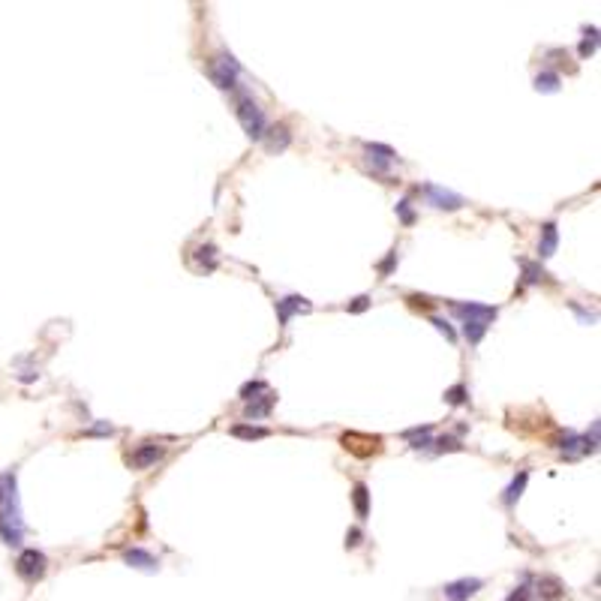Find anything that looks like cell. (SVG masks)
<instances>
[{"instance_id": "cell-32", "label": "cell", "mask_w": 601, "mask_h": 601, "mask_svg": "<svg viewBox=\"0 0 601 601\" xmlns=\"http://www.w3.org/2000/svg\"><path fill=\"white\" fill-rule=\"evenodd\" d=\"M361 544V529H349L346 532V547H358Z\"/></svg>"}, {"instance_id": "cell-31", "label": "cell", "mask_w": 601, "mask_h": 601, "mask_svg": "<svg viewBox=\"0 0 601 601\" xmlns=\"http://www.w3.org/2000/svg\"><path fill=\"white\" fill-rule=\"evenodd\" d=\"M436 445H439V451H445V448H448V451H457V448H460V442H457V439H451V436L436 439Z\"/></svg>"}, {"instance_id": "cell-20", "label": "cell", "mask_w": 601, "mask_h": 601, "mask_svg": "<svg viewBox=\"0 0 601 601\" xmlns=\"http://www.w3.org/2000/svg\"><path fill=\"white\" fill-rule=\"evenodd\" d=\"M196 259L202 262L204 271H214V268H216V247H211V244L199 247V250H196Z\"/></svg>"}, {"instance_id": "cell-12", "label": "cell", "mask_w": 601, "mask_h": 601, "mask_svg": "<svg viewBox=\"0 0 601 601\" xmlns=\"http://www.w3.org/2000/svg\"><path fill=\"white\" fill-rule=\"evenodd\" d=\"M559 247V228L556 223H544L541 226V241H539V255L541 259H551Z\"/></svg>"}, {"instance_id": "cell-4", "label": "cell", "mask_w": 601, "mask_h": 601, "mask_svg": "<svg viewBox=\"0 0 601 601\" xmlns=\"http://www.w3.org/2000/svg\"><path fill=\"white\" fill-rule=\"evenodd\" d=\"M451 313L460 316L463 322H484V325H490L496 313H500V307H490V304H475V301H451Z\"/></svg>"}, {"instance_id": "cell-1", "label": "cell", "mask_w": 601, "mask_h": 601, "mask_svg": "<svg viewBox=\"0 0 601 601\" xmlns=\"http://www.w3.org/2000/svg\"><path fill=\"white\" fill-rule=\"evenodd\" d=\"M235 114H238L241 126H244V133L253 138V142H259V138H265V133H268V121H265V111L259 109V102H255L253 97L241 94V97H238V102H235Z\"/></svg>"}, {"instance_id": "cell-11", "label": "cell", "mask_w": 601, "mask_h": 601, "mask_svg": "<svg viewBox=\"0 0 601 601\" xmlns=\"http://www.w3.org/2000/svg\"><path fill=\"white\" fill-rule=\"evenodd\" d=\"M274 403H277V394H274V391H265L262 397H255V400L247 403L244 415H247L250 421H259V418H265V415H271V406H274Z\"/></svg>"}, {"instance_id": "cell-2", "label": "cell", "mask_w": 601, "mask_h": 601, "mask_svg": "<svg viewBox=\"0 0 601 601\" xmlns=\"http://www.w3.org/2000/svg\"><path fill=\"white\" fill-rule=\"evenodd\" d=\"M208 75L214 79V84L220 91H235L238 87V75H241V63L232 55H216L208 63Z\"/></svg>"}, {"instance_id": "cell-24", "label": "cell", "mask_w": 601, "mask_h": 601, "mask_svg": "<svg viewBox=\"0 0 601 601\" xmlns=\"http://www.w3.org/2000/svg\"><path fill=\"white\" fill-rule=\"evenodd\" d=\"M430 325H436V331L439 334H445L448 337V343H457V334H454V328L445 322V319H439V316H430Z\"/></svg>"}, {"instance_id": "cell-9", "label": "cell", "mask_w": 601, "mask_h": 601, "mask_svg": "<svg viewBox=\"0 0 601 601\" xmlns=\"http://www.w3.org/2000/svg\"><path fill=\"white\" fill-rule=\"evenodd\" d=\"M123 562L133 568H142V571H157L160 568V559L148 551H142V547H130V551L123 553Z\"/></svg>"}, {"instance_id": "cell-7", "label": "cell", "mask_w": 601, "mask_h": 601, "mask_svg": "<svg viewBox=\"0 0 601 601\" xmlns=\"http://www.w3.org/2000/svg\"><path fill=\"white\" fill-rule=\"evenodd\" d=\"M364 153L370 165H373V172H388L394 162H397V150L388 148V145H376V142H367L364 145Z\"/></svg>"}, {"instance_id": "cell-8", "label": "cell", "mask_w": 601, "mask_h": 601, "mask_svg": "<svg viewBox=\"0 0 601 601\" xmlns=\"http://www.w3.org/2000/svg\"><path fill=\"white\" fill-rule=\"evenodd\" d=\"M313 310V304L301 298V295H286V298H280L277 301V316H280V325H289L292 322V316L295 313H310Z\"/></svg>"}, {"instance_id": "cell-3", "label": "cell", "mask_w": 601, "mask_h": 601, "mask_svg": "<svg viewBox=\"0 0 601 601\" xmlns=\"http://www.w3.org/2000/svg\"><path fill=\"white\" fill-rule=\"evenodd\" d=\"M45 568H48V559H45V553H43V551H36V547H28V551H21V553H18L16 571H18V578H21V580H28V583L43 580Z\"/></svg>"}, {"instance_id": "cell-14", "label": "cell", "mask_w": 601, "mask_h": 601, "mask_svg": "<svg viewBox=\"0 0 601 601\" xmlns=\"http://www.w3.org/2000/svg\"><path fill=\"white\" fill-rule=\"evenodd\" d=\"M352 496H355V511H358V517L367 520V514H370V490H367V484L358 481L355 490H352Z\"/></svg>"}, {"instance_id": "cell-16", "label": "cell", "mask_w": 601, "mask_h": 601, "mask_svg": "<svg viewBox=\"0 0 601 601\" xmlns=\"http://www.w3.org/2000/svg\"><path fill=\"white\" fill-rule=\"evenodd\" d=\"M268 427H253V424H235L232 427V436H238V439H265L268 436Z\"/></svg>"}, {"instance_id": "cell-29", "label": "cell", "mask_w": 601, "mask_h": 601, "mask_svg": "<svg viewBox=\"0 0 601 601\" xmlns=\"http://www.w3.org/2000/svg\"><path fill=\"white\" fill-rule=\"evenodd\" d=\"M367 307H370V298H367V295H358V298H355V301L346 307V310H349V313H364Z\"/></svg>"}, {"instance_id": "cell-10", "label": "cell", "mask_w": 601, "mask_h": 601, "mask_svg": "<svg viewBox=\"0 0 601 601\" xmlns=\"http://www.w3.org/2000/svg\"><path fill=\"white\" fill-rule=\"evenodd\" d=\"M160 457H162V448H160V445L145 442V445H138V448H136V454L130 457V463H133L136 469H148V466L157 463Z\"/></svg>"}, {"instance_id": "cell-13", "label": "cell", "mask_w": 601, "mask_h": 601, "mask_svg": "<svg viewBox=\"0 0 601 601\" xmlns=\"http://www.w3.org/2000/svg\"><path fill=\"white\" fill-rule=\"evenodd\" d=\"M526 481H529V472H526V469H520L517 475H514V481H511L508 487H505L502 502H505V505H514V502L520 500V496H523V490H526Z\"/></svg>"}, {"instance_id": "cell-15", "label": "cell", "mask_w": 601, "mask_h": 601, "mask_svg": "<svg viewBox=\"0 0 601 601\" xmlns=\"http://www.w3.org/2000/svg\"><path fill=\"white\" fill-rule=\"evenodd\" d=\"M559 84H562V79L556 72H539V75H535V91H539V94H556Z\"/></svg>"}, {"instance_id": "cell-21", "label": "cell", "mask_w": 601, "mask_h": 601, "mask_svg": "<svg viewBox=\"0 0 601 601\" xmlns=\"http://www.w3.org/2000/svg\"><path fill=\"white\" fill-rule=\"evenodd\" d=\"M523 274H526V277H523V283H541V280L547 277L544 268L535 265V262H523Z\"/></svg>"}, {"instance_id": "cell-26", "label": "cell", "mask_w": 601, "mask_h": 601, "mask_svg": "<svg viewBox=\"0 0 601 601\" xmlns=\"http://www.w3.org/2000/svg\"><path fill=\"white\" fill-rule=\"evenodd\" d=\"M397 214H400V220H403L406 226L415 223V211L409 208V199H400V202H397Z\"/></svg>"}, {"instance_id": "cell-18", "label": "cell", "mask_w": 601, "mask_h": 601, "mask_svg": "<svg viewBox=\"0 0 601 601\" xmlns=\"http://www.w3.org/2000/svg\"><path fill=\"white\" fill-rule=\"evenodd\" d=\"M487 328L490 325H484V322H463V334L472 346H478V343L484 340V334H487Z\"/></svg>"}, {"instance_id": "cell-5", "label": "cell", "mask_w": 601, "mask_h": 601, "mask_svg": "<svg viewBox=\"0 0 601 601\" xmlns=\"http://www.w3.org/2000/svg\"><path fill=\"white\" fill-rule=\"evenodd\" d=\"M421 193L430 199L433 208H442V211H457V208H463V204H466L463 196L451 193V189H442L436 184H424V187H421Z\"/></svg>"}, {"instance_id": "cell-19", "label": "cell", "mask_w": 601, "mask_h": 601, "mask_svg": "<svg viewBox=\"0 0 601 601\" xmlns=\"http://www.w3.org/2000/svg\"><path fill=\"white\" fill-rule=\"evenodd\" d=\"M268 133H271V142H268V148H271V150H283L292 142V136H289V130H286L283 123L274 126V130H268Z\"/></svg>"}, {"instance_id": "cell-22", "label": "cell", "mask_w": 601, "mask_h": 601, "mask_svg": "<svg viewBox=\"0 0 601 601\" xmlns=\"http://www.w3.org/2000/svg\"><path fill=\"white\" fill-rule=\"evenodd\" d=\"M578 445H580V436H578V433H566V436L559 439V445H556V448H559L562 454L574 457V448H578Z\"/></svg>"}, {"instance_id": "cell-28", "label": "cell", "mask_w": 601, "mask_h": 601, "mask_svg": "<svg viewBox=\"0 0 601 601\" xmlns=\"http://www.w3.org/2000/svg\"><path fill=\"white\" fill-rule=\"evenodd\" d=\"M394 265H397V250H394V253H388V259L379 265V274H382V277H388V274L394 271Z\"/></svg>"}, {"instance_id": "cell-27", "label": "cell", "mask_w": 601, "mask_h": 601, "mask_svg": "<svg viewBox=\"0 0 601 601\" xmlns=\"http://www.w3.org/2000/svg\"><path fill=\"white\" fill-rule=\"evenodd\" d=\"M505 601H532V590H529L526 583H523V586H517V590L511 592V595H508Z\"/></svg>"}, {"instance_id": "cell-23", "label": "cell", "mask_w": 601, "mask_h": 601, "mask_svg": "<svg viewBox=\"0 0 601 601\" xmlns=\"http://www.w3.org/2000/svg\"><path fill=\"white\" fill-rule=\"evenodd\" d=\"M445 400H448L451 406L466 403V400H469V391H466V385H454V388H448V391H445Z\"/></svg>"}, {"instance_id": "cell-25", "label": "cell", "mask_w": 601, "mask_h": 601, "mask_svg": "<svg viewBox=\"0 0 601 601\" xmlns=\"http://www.w3.org/2000/svg\"><path fill=\"white\" fill-rule=\"evenodd\" d=\"M586 36H590V40H583L580 43V57H590L592 51H595V45H598V31L592 28V31H586Z\"/></svg>"}, {"instance_id": "cell-6", "label": "cell", "mask_w": 601, "mask_h": 601, "mask_svg": "<svg viewBox=\"0 0 601 601\" xmlns=\"http://www.w3.org/2000/svg\"><path fill=\"white\" fill-rule=\"evenodd\" d=\"M481 586H484V580H478V578H460V580L445 583L442 586V595L448 598V601H469L472 595L481 590Z\"/></svg>"}, {"instance_id": "cell-30", "label": "cell", "mask_w": 601, "mask_h": 601, "mask_svg": "<svg viewBox=\"0 0 601 601\" xmlns=\"http://www.w3.org/2000/svg\"><path fill=\"white\" fill-rule=\"evenodd\" d=\"M571 310H574V313H578V316H580V322H583V325H590V322H595V316H592V313H586V310H583V307H580L578 301H571Z\"/></svg>"}, {"instance_id": "cell-17", "label": "cell", "mask_w": 601, "mask_h": 601, "mask_svg": "<svg viewBox=\"0 0 601 601\" xmlns=\"http://www.w3.org/2000/svg\"><path fill=\"white\" fill-rule=\"evenodd\" d=\"M268 391V382H262V379H253V382H247V385H241V391H238V397L244 400V403H250V400H255L259 394H265Z\"/></svg>"}]
</instances>
